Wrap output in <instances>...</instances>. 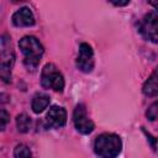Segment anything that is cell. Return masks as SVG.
I'll return each mask as SVG.
<instances>
[{
	"mask_svg": "<svg viewBox=\"0 0 158 158\" xmlns=\"http://www.w3.org/2000/svg\"><path fill=\"white\" fill-rule=\"evenodd\" d=\"M49 105V96L47 94H36L33 100H32V110L36 114L42 112L47 106Z\"/></svg>",
	"mask_w": 158,
	"mask_h": 158,
	"instance_id": "10",
	"label": "cell"
},
{
	"mask_svg": "<svg viewBox=\"0 0 158 158\" xmlns=\"http://www.w3.org/2000/svg\"><path fill=\"white\" fill-rule=\"evenodd\" d=\"M16 126H17V130L22 133H26L30 131V127H31V118L26 115V114H21L16 117Z\"/></svg>",
	"mask_w": 158,
	"mask_h": 158,
	"instance_id": "12",
	"label": "cell"
},
{
	"mask_svg": "<svg viewBox=\"0 0 158 158\" xmlns=\"http://www.w3.org/2000/svg\"><path fill=\"white\" fill-rule=\"evenodd\" d=\"M41 84L46 89H52L54 91H62L64 88V79H63L62 73L56 68V65L52 63H48L42 69Z\"/></svg>",
	"mask_w": 158,
	"mask_h": 158,
	"instance_id": "3",
	"label": "cell"
},
{
	"mask_svg": "<svg viewBox=\"0 0 158 158\" xmlns=\"http://www.w3.org/2000/svg\"><path fill=\"white\" fill-rule=\"evenodd\" d=\"M115 6H125V5H127L128 4V0H126V1H111Z\"/></svg>",
	"mask_w": 158,
	"mask_h": 158,
	"instance_id": "16",
	"label": "cell"
},
{
	"mask_svg": "<svg viewBox=\"0 0 158 158\" xmlns=\"http://www.w3.org/2000/svg\"><path fill=\"white\" fill-rule=\"evenodd\" d=\"M143 131H144V130H143ZM144 133H146V135H147V137L152 141V147H153V149H156V138H154V137H152V136H151L149 133H147L146 131H144Z\"/></svg>",
	"mask_w": 158,
	"mask_h": 158,
	"instance_id": "17",
	"label": "cell"
},
{
	"mask_svg": "<svg viewBox=\"0 0 158 158\" xmlns=\"http://www.w3.org/2000/svg\"><path fill=\"white\" fill-rule=\"evenodd\" d=\"M12 23L17 27H28L35 23V16L28 7H21L12 15Z\"/></svg>",
	"mask_w": 158,
	"mask_h": 158,
	"instance_id": "9",
	"label": "cell"
},
{
	"mask_svg": "<svg viewBox=\"0 0 158 158\" xmlns=\"http://www.w3.org/2000/svg\"><path fill=\"white\" fill-rule=\"evenodd\" d=\"M143 94L147 96H156L158 93V84H157V70L152 73V75L146 80L143 85Z\"/></svg>",
	"mask_w": 158,
	"mask_h": 158,
	"instance_id": "11",
	"label": "cell"
},
{
	"mask_svg": "<svg viewBox=\"0 0 158 158\" xmlns=\"http://www.w3.org/2000/svg\"><path fill=\"white\" fill-rule=\"evenodd\" d=\"M14 158H33V156L26 144L20 143L14 149Z\"/></svg>",
	"mask_w": 158,
	"mask_h": 158,
	"instance_id": "13",
	"label": "cell"
},
{
	"mask_svg": "<svg viewBox=\"0 0 158 158\" xmlns=\"http://www.w3.org/2000/svg\"><path fill=\"white\" fill-rule=\"evenodd\" d=\"M157 102H153L151 106H149V109L147 110V117L151 120V121H154L156 118H157V115H158V109H157Z\"/></svg>",
	"mask_w": 158,
	"mask_h": 158,
	"instance_id": "15",
	"label": "cell"
},
{
	"mask_svg": "<svg viewBox=\"0 0 158 158\" xmlns=\"http://www.w3.org/2000/svg\"><path fill=\"white\" fill-rule=\"evenodd\" d=\"M121 148V138L115 133H102L96 137L94 143L95 153L101 158H116Z\"/></svg>",
	"mask_w": 158,
	"mask_h": 158,
	"instance_id": "2",
	"label": "cell"
},
{
	"mask_svg": "<svg viewBox=\"0 0 158 158\" xmlns=\"http://www.w3.org/2000/svg\"><path fill=\"white\" fill-rule=\"evenodd\" d=\"M19 47L23 53V63L27 69L35 70L43 54V46L33 36H25L20 40Z\"/></svg>",
	"mask_w": 158,
	"mask_h": 158,
	"instance_id": "1",
	"label": "cell"
},
{
	"mask_svg": "<svg viewBox=\"0 0 158 158\" xmlns=\"http://www.w3.org/2000/svg\"><path fill=\"white\" fill-rule=\"evenodd\" d=\"M46 120L51 127L60 128L67 122V111L60 106H52L46 115Z\"/></svg>",
	"mask_w": 158,
	"mask_h": 158,
	"instance_id": "8",
	"label": "cell"
},
{
	"mask_svg": "<svg viewBox=\"0 0 158 158\" xmlns=\"http://www.w3.org/2000/svg\"><path fill=\"white\" fill-rule=\"evenodd\" d=\"M9 120H10L9 112H7L2 106H0V130H2V128L7 125Z\"/></svg>",
	"mask_w": 158,
	"mask_h": 158,
	"instance_id": "14",
	"label": "cell"
},
{
	"mask_svg": "<svg viewBox=\"0 0 158 158\" xmlns=\"http://www.w3.org/2000/svg\"><path fill=\"white\" fill-rule=\"evenodd\" d=\"M77 67L84 72L90 73L94 68V53L88 43H81L79 46V53L77 57Z\"/></svg>",
	"mask_w": 158,
	"mask_h": 158,
	"instance_id": "7",
	"label": "cell"
},
{
	"mask_svg": "<svg viewBox=\"0 0 158 158\" xmlns=\"http://www.w3.org/2000/svg\"><path fill=\"white\" fill-rule=\"evenodd\" d=\"M73 122L75 128L83 135H89L94 131V122L89 118L86 114V109L83 104L75 106L73 112Z\"/></svg>",
	"mask_w": 158,
	"mask_h": 158,
	"instance_id": "6",
	"label": "cell"
},
{
	"mask_svg": "<svg viewBox=\"0 0 158 158\" xmlns=\"http://www.w3.org/2000/svg\"><path fill=\"white\" fill-rule=\"evenodd\" d=\"M157 22H158L157 12L152 11V12L147 14L142 19V21L139 23L141 35L146 40L152 41L153 43H157V41H158V26H157Z\"/></svg>",
	"mask_w": 158,
	"mask_h": 158,
	"instance_id": "5",
	"label": "cell"
},
{
	"mask_svg": "<svg viewBox=\"0 0 158 158\" xmlns=\"http://www.w3.org/2000/svg\"><path fill=\"white\" fill-rule=\"evenodd\" d=\"M15 64V53L7 41H2L0 48V79L4 83L11 81V73Z\"/></svg>",
	"mask_w": 158,
	"mask_h": 158,
	"instance_id": "4",
	"label": "cell"
}]
</instances>
